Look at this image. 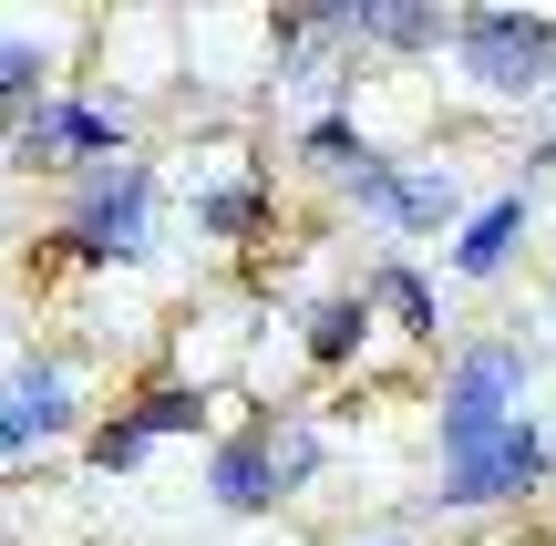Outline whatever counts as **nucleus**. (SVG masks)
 Wrapping results in <instances>:
<instances>
[{"instance_id":"obj_18","label":"nucleus","mask_w":556,"mask_h":546,"mask_svg":"<svg viewBox=\"0 0 556 546\" xmlns=\"http://www.w3.org/2000/svg\"><path fill=\"white\" fill-rule=\"evenodd\" d=\"M340 196H351L361 217H392V196H402V155H381V144H371V155L340 176Z\"/></svg>"},{"instance_id":"obj_12","label":"nucleus","mask_w":556,"mask_h":546,"mask_svg":"<svg viewBox=\"0 0 556 546\" xmlns=\"http://www.w3.org/2000/svg\"><path fill=\"white\" fill-rule=\"evenodd\" d=\"M206 495H217L227 516H278L268 433H217V444H206Z\"/></svg>"},{"instance_id":"obj_20","label":"nucleus","mask_w":556,"mask_h":546,"mask_svg":"<svg viewBox=\"0 0 556 546\" xmlns=\"http://www.w3.org/2000/svg\"><path fill=\"white\" fill-rule=\"evenodd\" d=\"M546 320H556V279H546Z\"/></svg>"},{"instance_id":"obj_17","label":"nucleus","mask_w":556,"mask_h":546,"mask_svg":"<svg viewBox=\"0 0 556 546\" xmlns=\"http://www.w3.org/2000/svg\"><path fill=\"white\" fill-rule=\"evenodd\" d=\"M83 465H93V474H144V465H155V444H144L124 412H103V423H93V444H83Z\"/></svg>"},{"instance_id":"obj_6","label":"nucleus","mask_w":556,"mask_h":546,"mask_svg":"<svg viewBox=\"0 0 556 546\" xmlns=\"http://www.w3.org/2000/svg\"><path fill=\"white\" fill-rule=\"evenodd\" d=\"M73 423H83V382H73V361L31 351V361L0 371V465H31V454H52Z\"/></svg>"},{"instance_id":"obj_5","label":"nucleus","mask_w":556,"mask_h":546,"mask_svg":"<svg viewBox=\"0 0 556 546\" xmlns=\"http://www.w3.org/2000/svg\"><path fill=\"white\" fill-rule=\"evenodd\" d=\"M546 474H556V433L536 423V412H516L495 444H475V454H454V465H433V506H454V516H475V506H526Z\"/></svg>"},{"instance_id":"obj_9","label":"nucleus","mask_w":556,"mask_h":546,"mask_svg":"<svg viewBox=\"0 0 556 546\" xmlns=\"http://www.w3.org/2000/svg\"><path fill=\"white\" fill-rule=\"evenodd\" d=\"M371 300L361 289H309L299 300V361L319 371V382H340V371H361V351H371Z\"/></svg>"},{"instance_id":"obj_19","label":"nucleus","mask_w":556,"mask_h":546,"mask_svg":"<svg viewBox=\"0 0 556 546\" xmlns=\"http://www.w3.org/2000/svg\"><path fill=\"white\" fill-rule=\"evenodd\" d=\"M546 165H556V114H546V135L526 144V176H546Z\"/></svg>"},{"instance_id":"obj_10","label":"nucleus","mask_w":556,"mask_h":546,"mask_svg":"<svg viewBox=\"0 0 556 546\" xmlns=\"http://www.w3.org/2000/svg\"><path fill=\"white\" fill-rule=\"evenodd\" d=\"M351 41H361V62H422V52H454V11H433V0H351Z\"/></svg>"},{"instance_id":"obj_15","label":"nucleus","mask_w":556,"mask_h":546,"mask_svg":"<svg viewBox=\"0 0 556 546\" xmlns=\"http://www.w3.org/2000/svg\"><path fill=\"white\" fill-rule=\"evenodd\" d=\"M361 155H371V135H361L351 103H319V114L299 124V165H309V176H351Z\"/></svg>"},{"instance_id":"obj_2","label":"nucleus","mask_w":556,"mask_h":546,"mask_svg":"<svg viewBox=\"0 0 556 546\" xmlns=\"http://www.w3.org/2000/svg\"><path fill=\"white\" fill-rule=\"evenodd\" d=\"M526 392H536V351H526V341H464L454 361H443V392H433L443 465L475 454V444H495V433L526 412Z\"/></svg>"},{"instance_id":"obj_4","label":"nucleus","mask_w":556,"mask_h":546,"mask_svg":"<svg viewBox=\"0 0 556 546\" xmlns=\"http://www.w3.org/2000/svg\"><path fill=\"white\" fill-rule=\"evenodd\" d=\"M454 73L495 103H536L556 82V11H454Z\"/></svg>"},{"instance_id":"obj_16","label":"nucleus","mask_w":556,"mask_h":546,"mask_svg":"<svg viewBox=\"0 0 556 546\" xmlns=\"http://www.w3.org/2000/svg\"><path fill=\"white\" fill-rule=\"evenodd\" d=\"M268 433V474H278V506H289V495H309L319 474H330V433L319 423H258Z\"/></svg>"},{"instance_id":"obj_3","label":"nucleus","mask_w":556,"mask_h":546,"mask_svg":"<svg viewBox=\"0 0 556 546\" xmlns=\"http://www.w3.org/2000/svg\"><path fill=\"white\" fill-rule=\"evenodd\" d=\"M0 135H11L21 165H73V176H93V165L135 155V93H41L31 114H11Z\"/></svg>"},{"instance_id":"obj_11","label":"nucleus","mask_w":556,"mask_h":546,"mask_svg":"<svg viewBox=\"0 0 556 546\" xmlns=\"http://www.w3.org/2000/svg\"><path fill=\"white\" fill-rule=\"evenodd\" d=\"M361 300H371V320H392L413 351H433V341H443V289H433V268L381 258V268H361Z\"/></svg>"},{"instance_id":"obj_7","label":"nucleus","mask_w":556,"mask_h":546,"mask_svg":"<svg viewBox=\"0 0 556 546\" xmlns=\"http://www.w3.org/2000/svg\"><path fill=\"white\" fill-rule=\"evenodd\" d=\"M186 217H197L206 247H258L278 227V176H268V165H217V176H197Z\"/></svg>"},{"instance_id":"obj_14","label":"nucleus","mask_w":556,"mask_h":546,"mask_svg":"<svg viewBox=\"0 0 556 546\" xmlns=\"http://www.w3.org/2000/svg\"><path fill=\"white\" fill-rule=\"evenodd\" d=\"M124 423H135L144 444H206V423H217V392H206V382H144L135 403H124Z\"/></svg>"},{"instance_id":"obj_1","label":"nucleus","mask_w":556,"mask_h":546,"mask_svg":"<svg viewBox=\"0 0 556 546\" xmlns=\"http://www.w3.org/2000/svg\"><path fill=\"white\" fill-rule=\"evenodd\" d=\"M155 217H165V176H155L144 155H124V165L73 176L52 247H62L73 268H135V258H155Z\"/></svg>"},{"instance_id":"obj_13","label":"nucleus","mask_w":556,"mask_h":546,"mask_svg":"<svg viewBox=\"0 0 556 546\" xmlns=\"http://www.w3.org/2000/svg\"><path fill=\"white\" fill-rule=\"evenodd\" d=\"M392 238H454L464 227V176L454 165H402V196H392Z\"/></svg>"},{"instance_id":"obj_21","label":"nucleus","mask_w":556,"mask_h":546,"mask_svg":"<svg viewBox=\"0 0 556 546\" xmlns=\"http://www.w3.org/2000/svg\"><path fill=\"white\" fill-rule=\"evenodd\" d=\"M371 546H392V536H371Z\"/></svg>"},{"instance_id":"obj_8","label":"nucleus","mask_w":556,"mask_h":546,"mask_svg":"<svg viewBox=\"0 0 556 546\" xmlns=\"http://www.w3.org/2000/svg\"><path fill=\"white\" fill-rule=\"evenodd\" d=\"M526 227H536V176H526V186H495L484 206H464V227L443 238L454 279H505V258L526 247Z\"/></svg>"}]
</instances>
